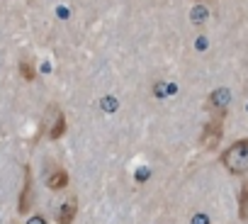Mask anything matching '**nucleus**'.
Here are the masks:
<instances>
[{"label":"nucleus","instance_id":"obj_7","mask_svg":"<svg viewBox=\"0 0 248 224\" xmlns=\"http://www.w3.org/2000/svg\"><path fill=\"white\" fill-rule=\"evenodd\" d=\"M229 102H231V95H229L226 88H219V90H214V93L209 95V105H212V110H226Z\"/></svg>","mask_w":248,"mask_h":224},{"label":"nucleus","instance_id":"obj_2","mask_svg":"<svg viewBox=\"0 0 248 224\" xmlns=\"http://www.w3.org/2000/svg\"><path fill=\"white\" fill-rule=\"evenodd\" d=\"M221 163L231 176H243L248 173V139H238L233 142L224 154H221Z\"/></svg>","mask_w":248,"mask_h":224},{"label":"nucleus","instance_id":"obj_3","mask_svg":"<svg viewBox=\"0 0 248 224\" xmlns=\"http://www.w3.org/2000/svg\"><path fill=\"white\" fill-rule=\"evenodd\" d=\"M224 117H226V110H214L212 120L204 125L202 129V137H200V144L204 149H217L219 142H221V134H224Z\"/></svg>","mask_w":248,"mask_h":224},{"label":"nucleus","instance_id":"obj_6","mask_svg":"<svg viewBox=\"0 0 248 224\" xmlns=\"http://www.w3.org/2000/svg\"><path fill=\"white\" fill-rule=\"evenodd\" d=\"M76 214H78V200H76V197H71V200H66V202L59 207L56 224H73Z\"/></svg>","mask_w":248,"mask_h":224},{"label":"nucleus","instance_id":"obj_10","mask_svg":"<svg viewBox=\"0 0 248 224\" xmlns=\"http://www.w3.org/2000/svg\"><path fill=\"white\" fill-rule=\"evenodd\" d=\"M192 224H209V217L207 214H195L192 217Z\"/></svg>","mask_w":248,"mask_h":224},{"label":"nucleus","instance_id":"obj_5","mask_svg":"<svg viewBox=\"0 0 248 224\" xmlns=\"http://www.w3.org/2000/svg\"><path fill=\"white\" fill-rule=\"evenodd\" d=\"M68 173H66V168H61V166H54L49 173H46V188L49 190H66L68 188Z\"/></svg>","mask_w":248,"mask_h":224},{"label":"nucleus","instance_id":"obj_11","mask_svg":"<svg viewBox=\"0 0 248 224\" xmlns=\"http://www.w3.org/2000/svg\"><path fill=\"white\" fill-rule=\"evenodd\" d=\"M27 224H46V219L42 217V214H37V217H30V222Z\"/></svg>","mask_w":248,"mask_h":224},{"label":"nucleus","instance_id":"obj_1","mask_svg":"<svg viewBox=\"0 0 248 224\" xmlns=\"http://www.w3.org/2000/svg\"><path fill=\"white\" fill-rule=\"evenodd\" d=\"M42 132L37 134V139L39 137H49L51 142H59L63 134H66V129H68V125H66V115H63V110L59 107V105H49L46 107V112H44V117H42V127H39Z\"/></svg>","mask_w":248,"mask_h":224},{"label":"nucleus","instance_id":"obj_9","mask_svg":"<svg viewBox=\"0 0 248 224\" xmlns=\"http://www.w3.org/2000/svg\"><path fill=\"white\" fill-rule=\"evenodd\" d=\"M20 76L27 80V83H32V80H37V68H34V64L32 61H20Z\"/></svg>","mask_w":248,"mask_h":224},{"label":"nucleus","instance_id":"obj_4","mask_svg":"<svg viewBox=\"0 0 248 224\" xmlns=\"http://www.w3.org/2000/svg\"><path fill=\"white\" fill-rule=\"evenodd\" d=\"M22 176H25V183H22V190H20V197H17V212L20 214H30L32 207H34V200H37L34 197V176H32V168L25 166Z\"/></svg>","mask_w":248,"mask_h":224},{"label":"nucleus","instance_id":"obj_8","mask_svg":"<svg viewBox=\"0 0 248 224\" xmlns=\"http://www.w3.org/2000/svg\"><path fill=\"white\" fill-rule=\"evenodd\" d=\"M238 217L248 219V180L243 183V188L238 192Z\"/></svg>","mask_w":248,"mask_h":224}]
</instances>
